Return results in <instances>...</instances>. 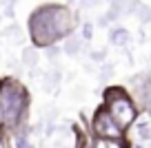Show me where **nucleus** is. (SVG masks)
<instances>
[{
  "mask_svg": "<svg viewBox=\"0 0 151 148\" xmlns=\"http://www.w3.org/2000/svg\"><path fill=\"white\" fill-rule=\"evenodd\" d=\"M104 111L109 113V117L116 122L120 130H127L138 117L133 97H129V93L120 86H109L104 91Z\"/></svg>",
  "mask_w": 151,
  "mask_h": 148,
  "instance_id": "nucleus-3",
  "label": "nucleus"
},
{
  "mask_svg": "<svg viewBox=\"0 0 151 148\" xmlns=\"http://www.w3.org/2000/svg\"><path fill=\"white\" fill-rule=\"evenodd\" d=\"M0 86H2V78H0Z\"/></svg>",
  "mask_w": 151,
  "mask_h": 148,
  "instance_id": "nucleus-5",
  "label": "nucleus"
},
{
  "mask_svg": "<svg viewBox=\"0 0 151 148\" xmlns=\"http://www.w3.org/2000/svg\"><path fill=\"white\" fill-rule=\"evenodd\" d=\"M93 130H96L98 137L116 139V142H120V139H122V133H124V130H120L118 126H116V122L109 117V113L104 111V106H100L98 113H96V117H93Z\"/></svg>",
  "mask_w": 151,
  "mask_h": 148,
  "instance_id": "nucleus-4",
  "label": "nucleus"
},
{
  "mask_svg": "<svg viewBox=\"0 0 151 148\" xmlns=\"http://www.w3.org/2000/svg\"><path fill=\"white\" fill-rule=\"evenodd\" d=\"M29 91L16 78H5L0 86V133H14L27 120Z\"/></svg>",
  "mask_w": 151,
  "mask_h": 148,
  "instance_id": "nucleus-2",
  "label": "nucleus"
},
{
  "mask_svg": "<svg viewBox=\"0 0 151 148\" xmlns=\"http://www.w3.org/2000/svg\"><path fill=\"white\" fill-rule=\"evenodd\" d=\"M29 38L36 46H51L73 29V14L65 5H40L29 16Z\"/></svg>",
  "mask_w": 151,
  "mask_h": 148,
  "instance_id": "nucleus-1",
  "label": "nucleus"
}]
</instances>
